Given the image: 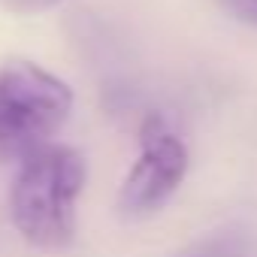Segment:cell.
I'll list each match as a JSON object with an SVG mask.
<instances>
[{
    "label": "cell",
    "instance_id": "1",
    "mask_svg": "<svg viewBox=\"0 0 257 257\" xmlns=\"http://www.w3.org/2000/svg\"><path fill=\"white\" fill-rule=\"evenodd\" d=\"M85 188V158L58 143H43L19 164L10 215L34 248H64L76 233V200Z\"/></svg>",
    "mask_w": 257,
    "mask_h": 257
},
{
    "label": "cell",
    "instance_id": "4",
    "mask_svg": "<svg viewBox=\"0 0 257 257\" xmlns=\"http://www.w3.org/2000/svg\"><path fill=\"white\" fill-rule=\"evenodd\" d=\"M173 257H254V248H251V239L245 233L224 230V233H215L209 239H200L197 245H191Z\"/></svg>",
    "mask_w": 257,
    "mask_h": 257
},
{
    "label": "cell",
    "instance_id": "6",
    "mask_svg": "<svg viewBox=\"0 0 257 257\" xmlns=\"http://www.w3.org/2000/svg\"><path fill=\"white\" fill-rule=\"evenodd\" d=\"M224 7L236 19H242L248 25H257V0H224Z\"/></svg>",
    "mask_w": 257,
    "mask_h": 257
},
{
    "label": "cell",
    "instance_id": "2",
    "mask_svg": "<svg viewBox=\"0 0 257 257\" xmlns=\"http://www.w3.org/2000/svg\"><path fill=\"white\" fill-rule=\"evenodd\" d=\"M73 109V91L49 70L13 58L0 67V164L49 143Z\"/></svg>",
    "mask_w": 257,
    "mask_h": 257
},
{
    "label": "cell",
    "instance_id": "3",
    "mask_svg": "<svg viewBox=\"0 0 257 257\" xmlns=\"http://www.w3.org/2000/svg\"><path fill=\"white\" fill-rule=\"evenodd\" d=\"M188 173V149L170 131V124L152 112L140 127V161L127 173L118 209L127 218H143L158 212L182 185Z\"/></svg>",
    "mask_w": 257,
    "mask_h": 257
},
{
    "label": "cell",
    "instance_id": "5",
    "mask_svg": "<svg viewBox=\"0 0 257 257\" xmlns=\"http://www.w3.org/2000/svg\"><path fill=\"white\" fill-rule=\"evenodd\" d=\"M61 0H0V7L16 13V16H37L46 10H55Z\"/></svg>",
    "mask_w": 257,
    "mask_h": 257
}]
</instances>
